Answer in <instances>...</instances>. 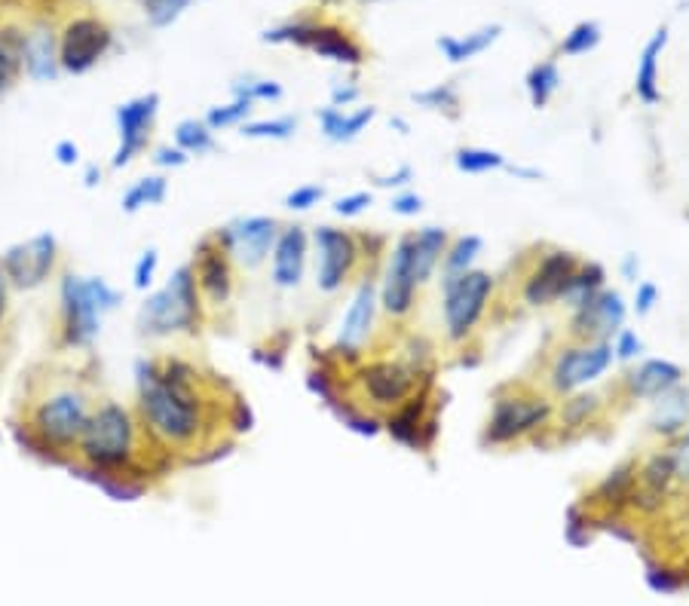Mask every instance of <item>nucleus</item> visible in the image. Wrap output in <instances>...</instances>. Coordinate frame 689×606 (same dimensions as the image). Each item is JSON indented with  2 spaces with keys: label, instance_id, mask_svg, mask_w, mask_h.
<instances>
[{
  "label": "nucleus",
  "instance_id": "62",
  "mask_svg": "<svg viewBox=\"0 0 689 606\" xmlns=\"http://www.w3.org/2000/svg\"><path fill=\"white\" fill-rule=\"evenodd\" d=\"M83 185H86V187L102 185V169H98V166H86V175H83Z\"/></svg>",
  "mask_w": 689,
  "mask_h": 606
},
{
  "label": "nucleus",
  "instance_id": "9",
  "mask_svg": "<svg viewBox=\"0 0 689 606\" xmlns=\"http://www.w3.org/2000/svg\"><path fill=\"white\" fill-rule=\"evenodd\" d=\"M267 43H294V46H304L310 53H316L319 59H328L337 65L358 67L365 65V50L358 46L356 40L349 38V31L332 22H289V25L270 28L261 34Z\"/></svg>",
  "mask_w": 689,
  "mask_h": 606
},
{
  "label": "nucleus",
  "instance_id": "22",
  "mask_svg": "<svg viewBox=\"0 0 689 606\" xmlns=\"http://www.w3.org/2000/svg\"><path fill=\"white\" fill-rule=\"evenodd\" d=\"M683 383V368L671 358H644L640 365L628 368L616 383L625 401H656L665 393Z\"/></svg>",
  "mask_w": 689,
  "mask_h": 606
},
{
  "label": "nucleus",
  "instance_id": "27",
  "mask_svg": "<svg viewBox=\"0 0 689 606\" xmlns=\"http://www.w3.org/2000/svg\"><path fill=\"white\" fill-rule=\"evenodd\" d=\"M665 46H668V25L656 28V34L644 43L640 59H637L635 95L647 107L662 102V86H659V59H662Z\"/></svg>",
  "mask_w": 689,
  "mask_h": 606
},
{
  "label": "nucleus",
  "instance_id": "60",
  "mask_svg": "<svg viewBox=\"0 0 689 606\" xmlns=\"http://www.w3.org/2000/svg\"><path fill=\"white\" fill-rule=\"evenodd\" d=\"M505 171L518 178V181H543L545 175L540 169H533V166H505Z\"/></svg>",
  "mask_w": 689,
  "mask_h": 606
},
{
  "label": "nucleus",
  "instance_id": "19",
  "mask_svg": "<svg viewBox=\"0 0 689 606\" xmlns=\"http://www.w3.org/2000/svg\"><path fill=\"white\" fill-rule=\"evenodd\" d=\"M279 230H282V224H279L276 218L249 215V218H237L233 224L221 227V237H225V245L230 249L233 264L246 267V270H258L264 261H270Z\"/></svg>",
  "mask_w": 689,
  "mask_h": 606
},
{
  "label": "nucleus",
  "instance_id": "42",
  "mask_svg": "<svg viewBox=\"0 0 689 606\" xmlns=\"http://www.w3.org/2000/svg\"><path fill=\"white\" fill-rule=\"evenodd\" d=\"M601 40H604V31L597 22H580V25H573L564 40H561V53L564 55H588L592 50L601 46Z\"/></svg>",
  "mask_w": 689,
  "mask_h": 606
},
{
  "label": "nucleus",
  "instance_id": "45",
  "mask_svg": "<svg viewBox=\"0 0 689 606\" xmlns=\"http://www.w3.org/2000/svg\"><path fill=\"white\" fill-rule=\"evenodd\" d=\"M138 3H142V10L150 19V25L157 28L173 25L175 19L190 7V0H138Z\"/></svg>",
  "mask_w": 689,
  "mask_h": 606
},
{
  "label": "nucleus",
  "instance_id": "51",
  "mask_svg": "<svg viewBox=\"0 0 689 606\" xmlns=\"http://www.w3.org/2000/svg\"><path fill=\"white\" fill-rule=\"evenodd\" d=\"M656 303H659V285L656 282H637L635 301H631L635 316H650L653 310H656Z\"/></svg>",
  "mask_w": 689,
  "mask_h": 606
},
{
  "label": "nucleus",
  "instance_id": "13",
  "mask_svg": "<svg viewBox=\"0 0 689 606\" xmlns=\"http://www.w3.org/2000/svg\"><path fill=\"white\" fill-rule=\"evenodd\" d=\"M580 254L571 249H543L533 267L521 279V303L531 310H545L561 303V294L580 267Z\"/></svg>",
  "mask_w": 689,
  "mask_h": 606
},
{
  "label": "nucleus",
  "instance_id": "53",
  "mask_svg": "<svg viewBox=\"0 0 689 606\" xmlns=\"http://www.w3.org/2000/svg\"><path fill=\"white\" fill-rule=\"evenodd\" d=\"M424 197L420 194H414V190H398L393 202H389V211L398 215V218H417L420 211H424Z\"/></svg>",
  "mask_w": 689,
  "mask_h": 606
},
{
  "label": "nucleus",
  "instance_id": "2",
  "mask_svg": "<svg viewBox=\"0 0 689 606\" xmlns=\"http://www.w3.org/2000/svg\"><path fill=\"white\" fill-rule=\"evenodd\" d=\"M90 398L77 386H55L50 393L31 405L25 422V445L28 453H43L46 460H55L59 453L77 450V441L90 422Z\"/></svg>",
  "mask_w": 689,
  "mask_h": 606
},
{
  "label": "nucleus",
  "instance_id": "21",
  "mask_svg": "<svg viewBox=\"0 0 689 606\" xmlns=\"http://www.w3.org/2000/svg\"><path fill=\"white\" fill-rule=\"evenodd\" d=\"M190 267H194V276H197L199 294L212 306H225L233 294V258L225 245L221 230L199 239Z\"/></svg>",
  "mask_w": 689,
  "mask_h": 606
},
{
  "label": "nucleus",
  "instance_id": "39",
  "mask_svg": "<svg viewBox=\"0 0 689 606\" xmlns=\"http://www.w3.org/2000/svg\"><path fill=\"white\" fill-rule=\"evenodd\" d=\"M175 147L185 150L187 157H202L215 150V133L206 126V119H181L175 126Z\"/></svg>",
  "mask_w": 689,
  "mask_h": 606
},
{
  "label": "nucleus",
  "instance_id": "15",
  "mask_svg": "<svg viewBox=\"0 0 689 606\" xmlns=\"http://www.w3.org/2000/svg\"><path fill=\"white\" fill-rule=\"evenodd\" d=\"M411 233L396 239V245L386 254L384 276L377 282L380 310L389 318H396V322H405V318L411 316L414 306H417V291H420L411 270Z\"/></svg>",
  "mask_w": 689,
  "mask_h": 606
},
{
  "label": "nucleus",
  "instance_id": "25",
  "mask_svg": "<svg viewBox=\"0 0 689 606\" xmlns=\"http://www.w3.org/2000/svg\"><path fill=\"white\" fill-rule=\"evenodd\" d=\"M411 270L417 285H426L429 279L436 276L441 270V261H445V251H448V242H451V233L445 227H420L411 233Z\"/></svg>",
  "mask_w": 689,
  "mask_h": 606
},
{
  "label": "nucleus",
  "instance_id": "29",
  "mask_svg": "<svg viewBox=\"0 0 689 606\" xmlns=\"http://www.w3.org/2000/svg\"><path fill=\"white\" fill-rule=\"evenodd\" d=\"M650 432L659 438L675 441L683 429L689 426V393L683 389V383L675 386L671 393H665L656 401H650Z\"/></svg>",
  "mask_w": 689,
  "mask_h": 606
},
{
  "label": "nucleus",
  "instance_id": "37",
  "mask_svg": "<svg viewBox=\"0 0 689 606\" xmlns=\"http://www.w3.org/2000/svg\"><path fill=\"white\" fill-rule=\"evenodd\" d=\"M509 159L491 147H457L453 150V169L460 175H488V171H503Z\"/></svg>",
  "mask_w": 689,
  "mask_h": 606
},
{
  "label": "nucleus",
  "instance_id": "1",
  "mask_svg": "<svg viewBox=\"0 0 689 606\" xmlns=\"http://www.w3.org/2000/svg\"><path fill=\"white\" fill-rule=\"evenodd\" d=\"M135 410L147 438L169 453L209 450V393L199 370L185 358H138L135 362Z\"/></svg>",
  "mask_w": 689,
  "mask_h": 606
},
{
  "label": "nucleus",
  "instance_id": "43",
  "mask_svg": "<svg viewBox=\"0 0 689 606\" xmlns=\"http://www.w3.org/2000/svg\"><path fill=\"white\" fill-rule=\"evenodd\" d=\"M252 102H246V98H233L230 105H215L206 111V126L212 129V133H221L227 126H242L246 119L252 117Z\"/></svg>",
  "mask_w": 689,
  "mask_h": 606
},
{
  "label": "nucleus",
  "instance_id": "52",
  "mask_svg": "<svg viewBox=\"0 0 689 606\" xmlns=\"http://www.w3.org/2000/svg\"><path fill=\"white\" fill-rule=\"evenodd\" d=\"M588 527H592L588 514L583 518L580 505H571V512H567V530H564L567 542H571V545H585V542L592 540V536H588Z\"/></svg>",
  "mask_w": 689,
  "mask_h": 606
},
{
  "label": "nucleus",
  "instance_id": "55",
  "mask_svg": "<svg viewBox=\"0 0 689 606\" xmlns=\"http://www.w3.org/2000/svg\"><path fill=\"white\" fill-rule=\"evenodd\" d=\"M154 163H157L159 169H181L190 163L185 150H178V147H157L154 150Z\"/></svg>",
  "mask_w": 689,
  "mask_h": 606
},
{
  "label": "nucleus",
  "instance_id": "24",
  "mask_svg": "<svg viewBox=\"0 0 689 606\" xmlns=\"http://www.w3.org/2000/svg\"><path fill=\"white\" fill-rule=\"evenodd\" d=\"M675 462L668 450H656L653 457L637 466V484L631 493V505L640 512H656L662 505L665 493L675 484Z\"/></svg>",
  "mask_w": 689,
  "mask_h": 606
},
{
  "label": "nucleus",
  "instance_id": "58",
  "mask_svg": "<svg viewBox=\"0 0 689 606\" xmlns=\"http://www.w3.org/2000/svg\"><path fill=\"white\" fill-rule=\"evenodd\" d=\"M619 276L625 279V282H635L637 285V279H640V258L637 254H625L623 258V264H619Z\"/></svg>",
  "mask_w": 689,
  "mask_h": 606
},
{
  "label": "nucleus",
  "instance_id": "8",
  "mask_svg": "<svg viewBox=\"0 0 689 606\" xmlns=\"http://www.w3.org/2000/svg\"><path fill=\"white\" fill-rule=\"evenodd\" d=\"M613 362L616 358H613L610 341H567L564 346H557L555 356L549 362V368H545V386L557 398L571 396V393H580L585 386L601 380L613 368Z\"/></svg>",
  "mask_w": 689,
  "mask_h": 606
},
{
  "label": "nucleus",
  "instance_id": "7",
  "mask_svg": "<svg viewBox=\"0 0 689 606\" xmlns=\"http://www.w3.org/2000/svg\"><path fill=\"white\" fill-rule=\"evenodd\" d=\"M497 279L488 270H466L460 276H441V322L445 337L453 346L472 341L478 325L488 316Z\"/></svg>",
  "mask_w": 689,
  "mask_h": 606
},
{
  "label": "nucleus",
  "instance_id": "40",
  "mask_svg": "<svg viewBox=\"0 0 689 606\" xmlns=\"http://www.w3.org/2000/svg\"><path fill=\"white\" fill-rule=\"evenodd\" d=\"M414 105L426 107V111H438V114H448V117H457L460 114V90L453 83H436L429 90H420V93H411Z\"/></svg>",
  "mask_w": 689,
  "mask_h": 606
},
{
  "label": "nucleus",
  "instance_id": "57",
  "mask_svg": "<svg viewBox=\"0 0 689 606\" xmlns=\"http://www.w3.org/2000/svg\"><path fill=\"white\" fill-rule=\"evenodd\" d=\"M53 157H55V163H59V166H77L80 163L77 142H71V138H62V142L53 147Z\"/></svg>",
  "mask_w": 689,
  "mask_h": 606
},
{
  "label": "nucleus",
  "instance_id": "47",
  "mask_svg": "<svg viewBox=\"0 0 689 606\" xmlns=\"http://www.w3.org/2000/svg\"><path fill=\"white\" fill-rule=\"evenodd\" d=\"M372 202H374L372 190H353V194H346V197L334 199L332 209L337 218L349 221V218H358V215H365V211L372 209Z\"/></svg>",
  "mask_w": 689,
  "mask_h": 606
},
{
  "label": "nucleus",
  "instance_id": "38",
  "mask_svg": "<svg viewBox=\"0 0 689 606\" xmlns=\"http://www.w3.org/2000/svg\"><path fill=\"white\" fill-rule=\"evenodd\" d=\"M332 414L344 422V429H349V432H356L362 438H377L384 432V417L372 414V410L365 408V405H358V401H344L341 398L332 408Z\"/></svg>",
  "mask_w": 689,
  "mask_h": 606
},
{
  "label": "nucleus",
  "instance_id": "32",
  "mask_svg": "<svg viewBox=\"0 0 689 606\" xmlns=\"http://www.w3.org/2000/svg\"><path fill=\"white\" fill-rule=\"evenodd\" d=\"M607 289V267L597 264V261H580L576 273L567 282V289L561 294V306L567 310H576L583 306L585 301H592L595 294Z\"/></svg>",
  "mask_w": 689,
  "mask_h": 606
},
{
  "label": "nucleus",
  "instance_id": "35",
  "mask_svg": "<svg viewBox=\"0 0 689 606\" xmlns=\"http://www.w3.org/2000/svg\"><path fill=\"white\" fill-rule=\"evenodd\" d=\"M524 86H528V95H531V105L536 107V111H543V107L555 98L557 90H561V67H557V62H552V59L536 62V65L528 71Z\"/></svg>",
  "mask_w": 689,
  "mask_h": 606
},
{
  "label": "nucleus",
  "instance_id": "12",
  "mask_svg": "<svg viewBox=\"0 0 689 606\" xmlns=\"http://www.w3.org/2000/svg\"><path fill=\"white\" fill-rule=\"evenodd\" d=\"M438 408L432 401V386H420L411 398H405L398 408L384 414V432L396 445L417 453L432 450L438 438Z\"/></svg>",
  "mask_w": 689,
  "mask_h": 606
},
{
  "label": "nucleus",
  "instance_id": "10",
  "mask_svg": "<svg viewBox=\"0 0 689 606\" xmlns=\"http://www.w3.org/2000/svg\"><path fill=\"white\" fill-rule=\"evenodd\" d=\"M353 386L365 401L377 410L398 408L405 398H411L424 383L401 358H374V362H358L353 370Z\"/></svg>",
  "mask_w": 689,
  "mask_h": 606
},
{
  "label": "nucleus",
  "instance_id": "17",
  "mask_svg": "<svg viewBox=\"0 0 689 606\" xmlns=\"http://www.w3.org/2000/svg\"><path fill=\"white\" fill-rule=\"evenodd\" d=\"M55 261H59V242L53 233H38L28 242H15L3 251L0 270L7 273L10 285L15 289H38L53 276Z\"/></svg>",
  "mask_w": 689,
  "mask_h": 606
},
{
  "label": "nucleus",
  "instance_id": "6",
  "mask_svg": "<svg viewBox=\"0 0 689 606\" xmlns=\"http://www.w3.org/2000/svg\"><path fill=\"white\" fill-rule=\"evenodd\" d=\"M555 420V405L545 393H533L524 386H503L497 389L491 405V417L484 422L481 445L484 448H505L524 438L543 432Z\"/></svg>",
  "mask_w": 689,
  "mask_h": 606
},
{
  "label": "nucleus",
  "instance_id": "3",
  "mask_svg": "<svg viewBox=\"0 0 689 606\" xmlns=\"http://www.w3.org/2000/svg\"><path fill=\"white\" fill-rule=\"evenodd\" d=\"M138 414L123 408L117 401H102L90 414V422L77 441V457L83 466L71 469H95V472H129L138 460V438H142Z\"/></svg>",
  "mask_w": 689,
  "mask_h": 606
},
{
  "label": "nucleus",
  "instance_id": "20",
  "mask_svg": "<svg viewBox=\"0 0 689 606\" xmlns=\"http://www.w3.org/2000/svg\"><path fill=\"white\" fill-rule=\"evenodd\" d=\"M159 114V95L147 93L138 95L133 102H123V105L114 111V123H117L119 145L111 157V166L114 169H123L129 166L142 150L150 142V133H154V123H157Z\"/></svg>",
  "mask_w": 689,
  "mask_h": 606
},
{
  "label": "nucleus",
  "instance_id": "16",
  "mask_svg": "<svg viewBox=\"0 0 689 606\" xmlns=\"http://www.w3.org/2000/svg\"><path fill=\"white\" fill-rule=\"evenodd\" d=\"M628 318V303H625L623 291L604 289L595 294L592 301L583 306L571 310V322H567V341L576 343H597L613 341V334L625 328Z\"/></svg>",
  "mask_w": 689,
  "mask_h": 606
},
{
  "label": "nucleus",
  "instance_id": "61",
  "mask_svg": "<svg viewBox=\"0 0 689 606\" xmlns=\"http://www.w3.org/2000/svg\"><path fill=\"white\" fill-rule=\"evenodd\" d=\"M7 306H10V279L0 270V328L7 322Z\"/></svg>",
  "mask_w": 689,
  "mask_h": 606
},
{
  "label": "nucleus",
  "instance_id": "4",
  "mask_svg": "<svg viewBox=\"0 0 689 606\" xmlns=\"http://www.w3.org/2000/svg\"><path fill=\"white\" fill-rule=\"evenodd\" d=\"M202 325V294H199L194 267H178L173 279L154 294H147L138 310V331L145 337H173L197 334Z\"/></svg>",
  "mask_w": 689,
  "mask_h": 606
},
{
  "label": "nucleus",
  "instance_id": "30",
  "mask_svg": "<svg viewBox=\"0 0 689 606\" xmlns=\"http://www.w3.org/2000/svg\"><path fill=\"white\" fill-rule=\"evenodd\" d=\"M500 34H503V25H497V22H493V25H481V28H476V31H469V34H463V38L441 34V38L436 40V46H438V53L445 55L451 65H463V62H472L476 55L488 53L493 43L500 40Z\"/></svg>",
  "mask_w": 689,
  "mask_h": 606
},
{
  "label": "nucleus",
  "instance_id": "31",
  "mask_svg": "<svg viewBox=\"0 0 689 606\" xmlns=\"http://www.w3.org/2000/svg\"><path fill=\"white\" fill-rule=\"evenodd\" d=\"M604 414V398L597 393H571V396L561 398V405L555 408V420L564 432H585L592 429Z\"/></svg>",
  "mask_w": 689,
  "mask_h": 606
},
{
  "label": "nucleus",
  "instance_id": "14",
  "mask_svg": "<svg viewBox=\"0 0 689 606\" xmlns=\"http://www.w3.org/2000/svg\"><path fill=\"white\" fill-rule=\"evenodd\" d=\"M377 310H380V294H377V279L362 276L358 279L356 291L349 297L344 318H341V328L334 337V356L349 358L353 365L362 362V349L368 346L374 334V322H377Z\"/></svg>",
  "mask_w": 689,
  "mask_h": 606
},
{
  "label": "nucleus",
  "instance_id": "44",
  "mask_svg": "<svg viewBox=\"0 0 689 606\" xmlns=\"http://www.w3.org/2000/svg\"><path fill=\"white\" fill-rule=\"evenodd\" d=\"M285 95V90L279 86L276 80H237L233 83V98H246V102H252V105H258V102H279Z\"/></svg>",
  "mask_w": 689,
  "mask_h": 606
},
{
  "label": "nucleus",
  "instance_id": "11",
  "mask_svg": "<svg viewBox=\"0 0 689 606\" xmlns=\"http://www.w3.org/2000/svg\"><path fill=\"white\" fill-rule=\"evenodd\" d=\"M313 249H316V289L322 294H337L362 267V242L349 230L322 224L313 230Z\"/></svg>",
  "mask_w": 689,
  "mask_h": 606
},
{
  "label": "nucleus",
  "instance_id": "33",
  "mask_svg": "<svg viewBox=\"0 0 689 606\" xmlns=\"http://www.w3.org/2000/svg\"><path fill=\"white\" fill-rule=\"evenodd\" d=\"M635 484H637V462L625 460V462H619L616 469L607 472V478L597 484L595 497H597V502H604L610 512H619V509H625V505H631Z\"/></svg>",
  "mask_w": 689,
  "mask_h": 606
},
{
  "label": "nucleus",
  "instance_id": "26",
  "mask_svg": "<svg viewBox=\"0 0 689 606\" xmlns=\"http://www.w3.org/2000/svg\"><path fill=\"white\" fill-rule=\"evenodd\" d=\"M59 40L50 25H34L25 38V53H22V71L31 80H55L59 77Z\"/></svg>",
  "mask_w": 689,
  "mask_h": 606
},
{
  "label": "nucleus",
  "instance_id": "23",
  "mask_svg": "<svg viewBox=\"0 0 689 606\" xmlns=\"http://www.w3.org/2000/svg\"><path fill=\"white\" fill-rule=\"evenodd\" d=\"M306 258H310V233H306V227H282L276 245H273V254H270V282L282 291L297 289L304 282Z\"/></svg>",
  "mask_w": 689,
  "mask_h": 606
},
{
  "label": "nucleus",
  "instance_id": "18",
  "mask_svg": "<svg viewBox=\"0 0 689 606\" xmlns=\"http://www.w3.org/2000/svg\"><path fill=\"white\" fill-rule=\"evenodd\" d=\"M111 28L98 15H74L59 40V65L67 74H86L107 53Z\"/></svg>",
  "mask_w": 689,
  "mask_h": 606
},
{
  "label": "nucleus",
  "instance_id": "5",
  "mask_svg": "<svg viewBox=\"0 0 689 606\" xmlns=\"http://www.w3.org/2000/svg\"><path fill=\"white\" fill-rule=\"evenodd\" d=\"M59 301H62V341L74 349H86L102 334L105 313L123 303V294L111 289L105 279L67 273L62 276Z\"/></svg>",
  "mask_w": 689,
  "mask_h": 606
},
{
  "label": "nucleus",
  "instance_id": "34",
  "mask_svg": "<svg viewBox=\"0 0 689 606\" xmlns=\"http://www.w3.org/2000/svg\"><path fill=\"white\" fill-rule=\"evenodd\" d=\"M481 251H484V239L478 233L453 237L445 251V261H441V276H460L466 270H476Z\"/></svg>",
  "mask_w": 689,
  "mask_h": 606
},
{
  "label": "nucleus",
  "instance_id": "63",
  "mask_svg": "<svg viewBox=\"0 0 689 606\" xmlns=\"http://www.w3.org/2000/svg\"><path fill=\"white\" fill-rule=\"evenodd\" d=\"M389 129H396L398 135H411V123H408V119H401V117H393L389 119Z\"/></svg>",
  "mask_w": 689,
  "mask_h": 606
},
{
  "label": "nucleus",
  "instance_id": "56",
  "mask_svg": "<svg viewBox=\"0 0 689 606\" xmlns=\"http://www.w3.org/2000/svg\"><path fill=\"white\" fill-rule=\"evenodd\" d=\"M358 95H362V90H358L353 80H346V83H334L332 86V105L334 107H349L353 102H358Z\"/></svg>",
  "mask_w": 689,
  "mask_h": 606
},
{
  "label": "nucleus",
  "instance_id": "46",
  "mask_svg": "<svg viewBox=\"0 0 689 606\" xmlns=\"http://www.w3.org/2000/svg\"><path fill=\"white\" fill-rule=\"evenodd\" d=\"M613 358L623 362V365H631L637 358L644 356V337L637 334L635 328H619L613 334Z\"/></svg>",
  "mask_w": 689,
  "mask_h": 606
},
{
  "label": "nucleus",
  "instance_id": "41",
  "mask_svg": "<svg viewBox=\"0 0 689 606\" xmlns=\"http://www.w3.org/2000/svg\"><path fill=\"white\" fill-rule=\"evenodd\" d=\"M239 129L246 138H254V142H289L297 133V117L246 119Z\"/></svg>",
  "mask_w": 689,
  "mask_h": 606
},
{
  "label": "nucleus",
  "instance_id": "54",
  "mask_svg": "<svg viewBox=\"0 0 689 606\" xmlns=\"http://www.w3.org/2000/svg\"><path fill=\"white\" fill-rule=\"evenodd\" d=\"M372 181L377 190H408L414 181V169L411 166H398V169L389 171V175H374Z\"/></svg>",
  "mask_w": 689,
  "mask_h": 606
},
{
  "label": "nucleus",
  "instance_id": "59",
  "mask_svg": "<svg viewBox=\"0 0 689 606\" xmlns=\"http://www.w3.org/2000/svg\"><path fill=\"white\" fill-rule=\"evenodd\" d=\"M647 582H650V588H656V592H675L677 588L675 576H671V573H662V570L647 573Z\"/></svg>",
  "mask_w": 689,
  "mask_h": 606
},
{
  "label": "nucleus",
  "instance_id": "50",
  "mask_svg": "<svg viewBox=\"0 0 689 606\" xmlns=\"http://www.w3.org/2000/svg\"><path fill=\"white\" fill-rule=\"evenodd\" d=\"M668 453H671V462H675L677 481H687L689 484V426L675 438V441H671Z\"/></svg>",
  "mask_w": 689,
  "mask_h": 606
},
{
  "label": "nucleus",
  "instance_id": "49",
  "mask_svg": "<svg viewBox=\"0 0 689 606\" xmlns=\"http://www.w3.org/2000/svg\"><path fill=\"white\" fill-rule=\"evenodd\" d=\"M157 267H159V251L157 249L142 251V258L135 261V270H133L135 291H147L150 285H154V279H157Z\"/></svg>",
  "mask_w": 689,
  "mask_h": 606
},
{
  "label": "nucleus",
  "instance_id": "36",
  "mask_svg": "<svg viewBox=\"0 0 689 606\" xmlns=\"http://www.w3.org/2000/svg\"><path fill=\"white\" fill-rule=\"evenodd\" d=\"M169 194V181H166V175H147V178H138L123 199H119V209L126 211V215H135V211H142L145 206H159L163 199Z\"/></svg>",
  "mask_w": 689,
  "mask_h": 606
},
{
  "label": "nucleus",
  "instance_id": "28",
  "mask_svg": "<svg viewBox=\"0 0 689 606\" xmlns=\"http://www.w3.org/2000/svg\"><path fill=\"white\" fill-rule=\"evenodd\" d=\"M319 117V129L322 135L332 142V145H349V142H356L358 135L365 133L368 126L374 123L377 117V107L368 105V107H358V111H344V107H319L316 111Z\"/></svg>",
  "mask_w": 689,
  "mask_h": 606
},
{
  "label": "nucleus",
  "instance_id": "48",
  "mask_svg": "<svg viewBox=\"0 0 689 606\" xmlns=\"http://www.w3.org/2000/svg\"><path fill=\"white\" fill-rule=\"evenodd\" d=\"M325 199V187L322 185H301L285 194V209L289 211H310Z\"/></svg>",
  "mask_w": 689,
  "mask_h": 606
}]
</instances>
